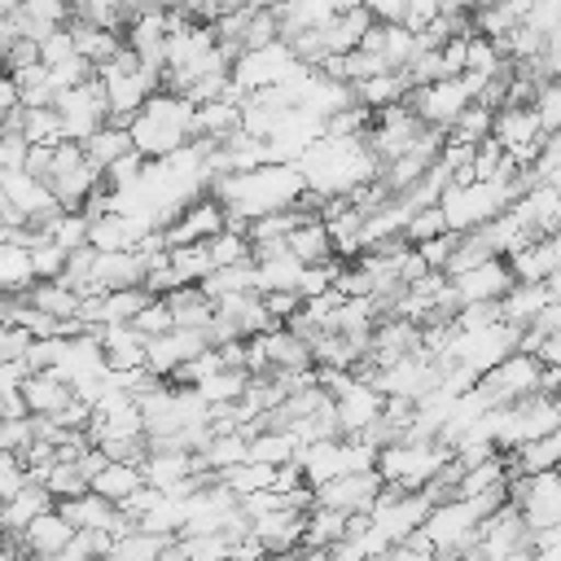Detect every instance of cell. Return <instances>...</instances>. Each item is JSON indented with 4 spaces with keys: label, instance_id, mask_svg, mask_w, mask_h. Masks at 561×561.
Wrapping results in <instances>:
<instances>
[{
    "label": "cell",
    "instance_id": "obj_1",
    "mask_svg": "<svg viewBox=\"0 0 561 561\" xmlns=\"http://www.w3.org/2000/svg\"><path fill=\"white\" fill-rule=\"evenodd\" d=\"M210 193L228 206V224L245 232L250 219L272 215V210H289L311 188H307V175L298 171V162H263V167H250V171L219 175L210 184Z\"/></svg>",
    "mask_w": 561,
    "mask_h": 561
},
{
    "label": "cell",
    "instance_id": "obj_2",
    "mask_svg": "<svg viewBox=\"0 0 561 561\" xmlns=\"http://www.w3.org/2000/svg\"><path fill=\"white\" fill-rule=\"evenodd\" d=\"M131 140L145 158H167V153L193 145L197 140V101H188L171 88L153 92L140 105V114L131 118Z\"/></svg>",
    "mask_w": 561,
    "mask_h": 561
},
{
    "label": "cell",
    "instance_id": "obj_3",
    "mask_svg": "<svg viewBox=\"0 0 561 561\" xmlns=\"http://www.w3.org/2000/svg\"><path fill=\"white\" fill-rule=\"evenodd\" d=\"M522 346V329L508 324V320H495V324H482V329H456V337L447 342V351L438 355L443 368H469L478 377H486L491 368H500L513 351Z\"/></svg>",
    "mask_w": 561,
    "mask_h": 561
},
{
    "label": "cell",
    "instance_id": "obj_4",
    "mask_svg": "<svg viewBox=\"0 0 561 561\" xmlns=\"http://www.w3.org/2000/svg\"><path fill=\"white\" fill-rule=\"evenodd\" d=\"M491 75H456V79H438V83H425V88H412V96H408V105L430 123V127H438V131H451L456 127V118L478 101V92H482V83H486Z\"/></svg>",
    "mask_w": 561,
    "mask_h": 561
},
{
    "label": "cell",
    "instance_id": "obj_5",
    "mask_svg": "<svg viewBox=\"0 0 561 561\" xmlns=\"http://www.w3.org/2000/svg\"><path fill=\"white\" fill-rule=\"evenodd\" d=\"M302 70H307V61L298 57V48H294L289 39H276V44H267V48L241 53L237 66H232V83H237L245 96H254V92H267V88L289 83V79L302 75Z\"/></svg>",
    "mask_w": 561,
    "mask_h": 561
},
{
    "label": "cell",
    "instance_id": "obj_6",
    "mask_svg": "<svg viewBox=\"0 0 561 561\" xmlns=\"http://www.w3.org/2000/svg\"><path fill=\"white\" fill-rule=\"evenodd\" d=\"M57 114H61V127H66V140H88L92 131H101L110 123V92L101 83V75L66 88L57 96Z\"/></svg>",
    "mask_w": 561,
    "mask_h": 561
},
{
    "label": "cell",
    "instance_id": "obj_7",
    "mask_svg": "<svg viewBox=\"0 0 561 561\" xmlns=\"http://www.w3.org/2000/svg\"><path fill=\"white\" fill-rule=\"evenodd\" d=\"M539 377H543V359L530 355V351H513L500 368H491L478 386L491 394V403H517L526 394H539Z\"/></svg>",
    "mask_w": 561,
    "mask_h": 561
},
{
    "label": "cell",
    "instance_id": "obj_8",
    "mask_svg": "<svg viewBox=\"0 0 561 561\" xmlns=\"http://www.w3.org/2000/svg\"><path fill=\"white\" fill-rule=\"evenodd\" d=\"M491 136H495L522 167H530L535 153H539V145L548 140V136H543V123H539V114H535V105H500Z\"/></svg>",
    "mask_w": 561,
    "mask_h": 561
},
{
    "label": "cell",
    "instance_id": "obj_9",
    "mask_svg": "<svg viewBox=\"0 0 561 561\" xmlns=\"http://www.w3.org/2000/svg\"><path fill=\"white\" fill-rule=\"evenodd\" d=\"M228 228V206L215 197V193H206V197H197L193 206H184L162 232H167V245L175 250V245H197V241H210L215 232H224Z\"/></svg>",
    "mask_w": 561,
    "mask_h": 561
},
{
    "label": "cell",
    "instance_id": "obj_10",
    "mask_svg": "<svg viewBox=\"0 0 561 561\" xmlns=\"http://www.w3.org/2000/svg\"><path fill=\"white\" fill-rule=\"evenodd\" d=\"M381 486H386V478H381L377 469H364V473H337V478H329L324 486H316V504H324V508H342V513H373Z\"/></svg>",
    "mask_w": 561,
    "mask_h": 561
},
{
    "label": "cell",
    "instance_id": "obj_11",
    "mask_svg": "<svg viewBox=\"0 0 561 561\" xmlns=\"http://www.w3.org/2000/svg\"><path fill=\"white\" fill-rule=\"evenodd\" d=\"M210 346H215V342H210L206 329H171V333H162V337H149V368L171 381L188 359L206 355Z\"/></svg>",
    "mask_w": 561,
    "mask_h": 561
},
{
    "label": "cell",
    "instance_id": "obj_12",
    "mask_svg": "<svg viewBox=\"0 0 561 561\" xmlns=\"http://www.w3.org/2000/svg\"><path fill=\"white\" fill-rule=\"evenodd\" d=\"M451 285L460 294V307L465 302H500L517 285V272H513L508 259H486V263H478L469 272H456Z\"/></svg>",
    "mask_w": 561,
    "mask_h": 561
},
{
    "label": "cell",
    "instance_id": "obj_13",
    "mask_svg": "<svg viewBox=\"0 0 561 561\" xmlns=\"http://www.w3.org/2000/svg\"><path fill=\"white\" fill-rule=\"evenodd\" d=\"M145 276H149V263H145V254H140V250H96L88 294L131 289V285H145Z\"/></svg>",
    "mask_w": 561,
    "mask_h": 561
},
{
    "label": "cell",
    "instance_id": "obj_14",
    "mask_svg": "<svg viewBox=\"0 0 561 561\" xmlns=\"http://www.w3.org/2000/svg\"><path fill=\"white\" fill-rule=\"evenodd\" d=\"M333 403H337L342 434H346V438H355V434H364V430L386 412V390H377L373 381L355 377V381H351V390H346V394H337Z\"/></svg>",
    "mask_w": 561,
    "mask_h": 561
},
{
    "label": "cell",
    "instance_id": "obj_15",
    "mask_svg": "<svg viewBox=\"0 0 561 561\" xmlns=\"http://www.w3.org/2000/svg\"><path fill=\"white\" fill-rule=\"evenodd\" d=\"M75 526H70V517L61 513V508H48V513H39L18 539H22V548H26V557H61L70 543H75Z\"/></svg>",
    "mask_w": 561,
    "mask_h": 561
},
{
    "label": "cell",
    "instance_id": "obj_16",
    "mask_svg": "<svg viewBox=\"0 0 561 561\" xmlns=\"http://www.w3.org/2000/svg\"><path fill=\"white\" fill-rule=\"evenodd\" d=\"M250 530L259 535V543H263L267 552H298V548H302V535H307V513H298V508H276V513L254 517Z\"/></svg>",
    "mask_w": 561,
    "mask_h": 561
},
{
    "label": "cell",
    "instance_id": "obj_17",
    "mask_svg": "<svg viewBox=\"0 0 561 561\" xmlns=\"http://www.w3.org/2000/svg\"><path fill=\"white\" fill-rule=\"evenodd\" d=\"M57 508L70 517V526L75 530H114L118 526V504L114 500H105L101 491H83V495H75V500H57Z\"/></svg>",
    "mask_w": 561,
    "mask_h": 561
},
{
    "label": "cell",
    "instance_id": "obj_18",
    "mask_svg": "<svg viewBox=\"0 0 561 561\" xmlns=\"http://www.w3.org/2000/svg\"><path fill=\"white\" fill-rule=\"evenodd\" d=\"M22 394H26V408H31L35 416H57L61 408L75 403V386L61 381L57 373H31V377L22 381Z\"/></svg>",
    "mask_w": 561,
    "mask_h": 561
},
{
    "label": "cell",
    "instance_id": "obj_19",
    "mask_svg": "<svg viewBox=\"0 0 561 561\" xmlns=\"http://www.w3.org/2000/svg\"><path fill=\"white\" fill-rule=\"evenodd\" d=\"M500 302H504V320L508 324L530 329L539 320V311L552 302V289H548V280H517Z\"/></svg>",
    "mask_w": 561,
    "mask_h": 561
},
{
    "label": "cell",
    "instance_id": "obj_20",
    "mask_svg": "<svg viewBox=\"0 0 561 561\" xmlns=\"http://www.w3.org/2000/svg\"><path fill=\"white\" fill-rule=\"evenodd\" d=\"M48 508H57V495L44 486V482H31V486H22L13 500H4V535H22L39 513H48Z\"/></svg>",
    "mask_w": 561,
    "mask_h": 561
},
{
    "label": "cell",
    "instance_id": "obj_21",
    "mask_svg": "<svg viewBox=\"0 0 561 561\" xmlns=\"http://www.w3.org/2000/svg\"><path fill=\"white\" fill-rule=\"evenodd\" d=\"M167 307L175 316V329H210L215 320V298L202 285H180L175 294H167Z\"/></svg>",
    "mask_w": 561,
    "mask_h": 561
},
{
    "label": "cell",
    "instance_id": "obj_22",
    "mask_svg": "<svg viewBox=\"0 0 561 561\" xmlns=\"http://www.w3.org/2000/svg\"><path fill=\"white\" fill-rule=\"evenodd\" d=\"M26 298H31V307H39V311H48L57 320H79V307H83V294L75 285H66L61 276L57 280H35L26 289Z\"/></svg>",
    "mask_w": 561,
    "mask_h": 561
},
{
    "label": "cell",
    "instance_id": "obj_23",
    "mask_svg": "<svg viewBox=\"0 0 561 561\" xmlns=\"http://www.w3.org/2000/svg\"><path fill=\"white\" fill-rule=\"evenodd\" d=\"M285 245H289L302 263H329V259H337V250H333V232H329L324 215H320V219H307L302 228H294V232L285 237Z\"/></svg>",
    "mask_w": 561,
    "mask_h": 561
},
{
    "label": "cell",
    "instance_id": "obj_24",
    "mask_svg": "<svg viewBox=\"0 0 561 561\" xmlns=\"http://www.w3.org/2000/svg\"><path fill=\"white\" fill-rule=\"evenodd\" d=\"M35 280H39L35 254L26 245H18V241H4L0 245V285H4V294H26Z\"/></svg>",
    "mask_w": 561,
    "mask_h": 561
},
{
    "label": "cell",
    "instance_id": "obj_25",
    "mask_svg": "<svg viewBox=\"0 0 561 561\" xmlns=\"http://www.w3.org/2000/svg\"><path fill=\"white\" fill-rule=\"evenodd\" d=\"M302 259L294 250H280V254H267V259H254V272H259V294H276V289H298V276H302Z\"/></svg>",
    "mask_w": 561,
    "mask_h": 561
},
{
    "label": "cell",
    "instance_id": "obj_26",
    "mask_svg": "<svg viewBox=\"0 0 561 561\" xmlns=\"http://www.w3.org/2000/svg\"><path fill=\"white\" fill-rule=\"evenodd\" d=\"M145 486V469L136 465V460H110L96 478H92V491H101L105 500H114V504H123L131 491H140Z\"/></svg>",
    "mask_w": 561,
    "mask_h": 561
},
{
    "label": "cell",
    "instance_id": "obj_27",
    "mask_svg": "<svg viewBox=\"0 0 561 561\" xmlns=\"http://www.w3.org/2000/svg\"><path fill=\"white\" fill-rule=\"evenodd\" d=\"M346 522H351V513H342V508H324V504H316L311 513H307V535H302V548H316V552H329L337 539H346Z\"/></svg>",
    "mask_w": 561,
    "mask_h": 561
},
{
    "label": "cell",
    "instance_id": "obj_28",
    "mask_svg": "<svg viewBox=\"0 0 561 561\" xmlns=\"http://www.w3.org/2000/svg\"><path fill=\"white\" fill-rule=\"evenodd\" d=\"M18 127H22V136H26L31 145H48V149H57V145L66 140V127H61L57 105H26V110L18 114Z\"/></svg>",
    "mask_w": 561,
    "mask_h": 561
},
{
    "label": "cell",
    "instance_id": "obj_29",
    "mask_svg": "<svg viewBox=\"0 0 561 561\" xmlns=\"http://www.w3.org/2000/svg\"><path fill=\"white\" fill-rule=\"evenodd\" d=\"M83 149H88V158L105 171V167H114L123 153H131L136 149V140H131V127H118V123H105L101 131H92L88 140H83Z\"/></svg>",
    "mask_w": 561,
    "mask_h": 561
},
{
    "label": "cell",
    "instance_id": "obj_30",
    "mask_svg": "<svg viewBox=\"0 0 561 561\" xmlns=\"http://www.w3.org/2000/svg\"><path fill=\"white\" fill-rule=\"evenodd\" d=\"M298 434L294 430H259L250 438V460H263V465H289L298 456Z\"/></svg>",
    "mask_w": 561,
    "mask_h": 561
},
{
    "label": "cell",
    "instance_id": "obj_31",
    "mask_svg": "<svg viewBox=\"0 0 561 561\" xmlns=\"http://www.w3.org/2000/svg\"><path fill=\"white\" fill-rule=\"evenodd\" d=\"M202 289L219 302V298H228V294H245V289H259V272H254V263H232V267H215L206 280H202Z\"/></svg>",
    "mask_w": 561,
    "mask_h": 561
},
{
    "label": "cell",
    "instance_id": "obj_32",
    "mask_svg": "<svg viewBox=\"0 0 561 561\" xmlns=\"http://www.w3.org/2000/svg\"><path fill=\"white\" fill-rule=\"evenodd\" d=\"M276 469H280V465H263V460H241V465L224 469V473H219V482H224V486H232L237 495H250V491H267V486L276 482Z\"/></svg>",
    "mask_w": 561,
    "mask_h": 561
},
{
    "label": "cell",
    "instance_id": "obj_33",
    "mask_svg": "<svg viewBox=\"0 0 561 561\" xmlns=\"http://www.w3.org/2000/svg\"><path fill=\"white\" fill-rule=\"evenodd\" d=\"M495 131V110L491 105H482V101H473L460 118H456V127L447 131V140H460V145H482L486 136Z\"/></svg>",
    "mask_w": 561,
    "mask_h": 561
},
{
    "label": "cell",
    "instance_id": "obj_34",
    "mask_svg": "<svg viewBox=\"0 0 561 561\" xmlns=\"http://www.w3.org/2000/svg\"><path fill=\"white\" fill-rule=\"evenodd\" d=\"M171 543V535H153V530H131V535H123L118 543H114V561H158L162 557V548Z\"/></svg>",
    "mask_w": 561,
    "mask_h": 561
},
{
    "label": "cell",
    "instance_id": "obj_35",
    "mask_svg": "<svg viewBox=\"0 0 561 561\" xmlns=\"http://www.w3.org/2000/svg\"><path fill=\"white\" fill-rule=\"evenodd\" d=\"M44 486H48L57 500H75V495L92 491V482H88V473L79 469V460H57V465L44 473Z\"/></svg>",
    "mask_w": 561,
    "mask_h": 561
},
{
    "label": "cell",
    "instance_id": "obj_36",
    "mask_svg": "<svg viewBox=\"0 0 561 561\" xmlns=\"http://www.w3.org/2000/svg\"><path fill=\"white\" fill-rule=\"evenodd\" d=\"M447 232V215H443V206H421L412 219H408V241L412 245H421V241H430V237H443Z\"/></svg>",
    "mask_w": 561,
    "mask_h": 561
},
{
    "label": "cell",
    "instance_id": "obj_37",
    "mask_svg": "<svg viewBox=\"0 0 561 561\" xmlns=\"http://www.w3.org/2000/svg\"><path fill=\"white\" fill-rule=\"evenodd\" d=\"M535 114L543 123V136H557L561 131V79H548L535 96Z\"/></svg>",
    "mask_w": 561,
    "mask_h": 561
},
{
    "label": "cell",
    "instance_id": "obj_38",
    "mask_svg": "<svg viewBox=\"0 0 561 561\" xmlns=\"http://www.w3.org/2000/svg\"><path fill=\"white\" fill-rule=\"evenodd\" d=\"M145 337H162V333H171L175 329V316H171V307H167V298H153L136 320H131Z\"/></svg>",
    "mask_w": 561,
    "mask_h": 561
},
{
    "label": "cell",
    "instance_id": "obj_39",
    "mask_svg": "<svg viewBox=\"0 0 561 561\" xmlns=\"http://www.w3.org/2000/svg\"><path fill=\"white\" fill-rule=\"evenodd\" d=\"M456 245H460V232H443V237H430V241H421L416 250H421V259L434 267V272H447V263H451V254H456Z\"/></svg>",
    "mask_w": 561,
    "mask_h": 561
},
{
    "label": "cell",
    "instance_id": "obj_40",
    "mask_svg": "<svg viewBox=\"0 0 561 561\" xmlns=\"http://www.w3.org/2000/svg\"><path fill=\"white\" fill-rule=\"evenodd\" d=\"M561 171V131L557 136H548L543 145H539V153H535V162H530V175H535V184H543V180H552Z\"/></svg>",
    "mask_w": 561,
    "mask_h": 561
},
{
    "label": "cell",
    "instance_id": "obj_41",
    "mask_svg": "<svg viewBox=\"0 0 561 561\" xmlns=\"http://www.w3.org/2000/svg\"><path fill=\"white\" fill-rule=\"evenodd\" d=\"M31 443H35V416L4 421V430H0V451H26Z\"/></svg>",
    "mask_w": 561,
    "mask_h": 561
},
{
    "label": "cell",
    "instance_id": "obj_42",
    "mask_svg": "<svg viewBox=\"0 0 561 561\" xmlns=\"http://www.w3.org/2000/svg\"><path fill=\"white\" fill-rule=\"evenodd\" d=\"M35 346V333L22 324H4L0 333V359H26V351Z\"/></svg>",
    "mask_w": 561,
    "mask_h": 561
},
{
    "label": "cell",
    "instance_id": "obj_43",
    "mask_svg": "<svg viewBox=\"0 0 561 561\" xmlns=\"http://www.w3.org/2000/svg\"><path fill=\"white\" fill-rule=\"evenodd\" d=\"M408 4H412V0H364V9H368L377 22H408Z\"/></svg>",
    "mask_w": 561,
    "mask_h": 561
},
{
    "label": "cell",
    "instance_id": "obj_44",
    "mask_svg": "<svg viewBox=\"0 0 561 561\" xmlns=\"http://www.w3.org/2000/svg\"><path fill=\"white\" fill-rule=\"evenodd\" d=\"M535 329H539V333H548V337H561V298H552V302L539 311Z\"/></svg>",
    "mask_w": 561,
    "mask_h": 561
},
{
    "label": "cell",
    "instance_id": "obj_45",
    "mask_svg": "<svg viewBox=\"0 0 561 561\" xmlns=\"http://www.w3.org/2000/svg\"><path fill=\"white\" fill-rule=\"evenodd\" d=\"M377 561H438L434 552H425V548H416V543H394L390 552H381Z\"/></svg>",
    "mask_w": 561,
    "mask_h": 561
},
{
    "label": "cell",
    "instance_id": "obj_46",
    "mask_svg": "<svg viewBox=\"0 0 561 561\" xmlns=\"http://www.w3.org/2000/svg\"><path fill=\"white\" fill-rule=\"evenodd\" d=\"M539 359L561 368V337H543V346H539Z\"/></svg>",
    "mask_w": 561,
    "mask_h": 561
},
{
    "label": "cell",
    "instance_id": "obj_47",
    "mask_svg": "<svg viewBox=\"0 0 561 561\" xmlns=\"http://www.w3.org/2000/svg\"><path fill=\"white\" fill-rule=\"evenodd\" d=\"M158 561H184V548H180V539H171L167 548H162V557Z\"/></svg>",
    "mask_w": 561,
    "mask_h": 561
},
{
    "label": "cell",
    "instance_id": "obj_48",
    "mask_svg": "<svg viewBox=\"0 0 561 561\" xmlns=\"http://www.w3.org/2000/svg\"><path fill=\"white\" fill-rule=\"evenodd\" d=\"M504 561H543V557H539L535 548H517V552H508Z\"/></svg>",
    "mask_w": 561,
    "mask_h": 561
},
{
    "label": "cell",
    "instance_id": "obj_49",
    "mask_svg": "<svg viewBox=\"0 0 561 561\" xmlns=\"http://www.w3.org/2000/svg\"><path fill=\"white\" fill-rule=\"evenodd\" d=\"M259 561H298V557H294V552H263Z\"/></svg>",
    "mask_w": 561,
    "mask_h": 561
},
{
    "label": "cell",
    "instance_id": "obj_50",
    "mask_svg": "<svg viewBox=\"0 0 561 561\" xmlns=\"http://www.w3.org/2000/svg\"><path fill=\"white\" fill-rule=\"evenodd\" d=\"M548 289H552V298H561V267L548 276Z\"/></svg>",
    "mask_w": 561,
    "mask_h": 561
},
{
    "label": "cell",
    "instance_id": "obj_51",
    "mask_svg": "<svg viewBox=\"0 0 561 561\" xmlns=\"http://www.w3.org/2000/svg\"><path fill=\"white\" fill-rule=\"evenodd\" d=\"M491 4H504V0H469V9L478 13V9H491Z\"/></svg>",
    "mask_w": 561,
    "mask_h": 561
},
{
    "label": "cell",
    "instance_id": "obj_52",
    "mask_svg": "<svg viewBox=\"0 0 561 561\" xmlns=\"http://www.w3.org/2000/svg\"><path fill=\"white\" fill-rule=\"evenodd\" d=\"M26 561H31V557H26Z\"/></svg>",
    "mask_w": 561,
    "mask_h": 561
}]
</instances>
